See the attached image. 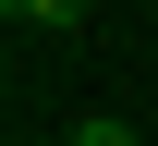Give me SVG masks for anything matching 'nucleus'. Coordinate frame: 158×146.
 <instances>
[{
  "instance_id": "obj_2",
  "label": "nucleus",
  "mask_w": 158,
  "mask_h": 146,
  "mask_svg": "<svg viewBox=\"0 0 158 146\" xmlns=\"http://www.w3.org/2000/svg\"><path fill=\"white\" fill-rule=\"evenodd\" d=\"M73 146H134V134H122V122H73Z\"/></svg>"
},
{
  "instance_id": "obj_1",
  "label": "nucleus",
  "mask_w": 158,
  "mask_h": 146,
  "mask_svg": "<svg viewBox=\"0 0 158 146\" xmlns=\"http://www.w3.org/2000/svg\"><path fill=\"white\" fill-rule=\"evenodd\" d=\"M0 12H12V24H73L85 0H0Z\"/></svg>"
}]
</instances>
